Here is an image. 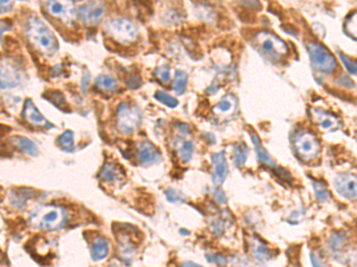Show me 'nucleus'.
Returning a JSON list of instances; mask_svg holds the SVG:
<instances>
[{
	"label": "nucleus",
	"mask_w": 357,
	"mask_h": 267,
	"mask_svg": "<svg viewBox=\"0 0 357 267\" xmlns=\"http://www.w3.org/2000/svg\"><path fill=\"white\" fill-rule=\"evenodd\" d=\"M25 33L29 41L44 54H54L58 49V43L53 32L36 16H31L26 20Z\"/></svg>",
	"instance_id": "f257e3e1"
},
{
	"label": "nucleus",
	"mask_w": 357,
	"mask_h": 267,
	"mask_svg": "<svg viewBox=\"0 0 357 267\" xmlns=\"http://www.w3.org/2000/svg\"><path fill=\"white\" fill-rule=\"evenodd\" d=\"M67 216L63 208L57 206H46L38 208L30 217L31 226L37 230L57 231L64 226Z\"/></svg>",
	"instance_id": "f03ea898"
},
{
	"label": "nucleus",
	"mask_w": 357,
	"mask_h": 267,
	"mask_svg": "<svg viewBox=\"0 0 357 267\" xmlns=\"http://www.w3.org/2000/svg\"><path fill=\"white\" fill-rule=\"evenodd\" d=\"M307 49L312 64L318 71L324 72V74H331L335 70L337 63H336V60L332 56V54L327 49V47H324L320 43L310 42L307 44Z\"/></svg>",
	"instance_id": "7ed1b4c3"
},
{
	"label": "nucleus",
	"mask_w": 357,
	"mask_h": 267,
	"mask_svg": "<svg viewBox=\"0 0 357 267\" xmlns=\"http://www.w3.org/2000/svg\"><path fill=\"white\" fill-rule=\"evenodd\" d=\"M256 47L272 58H280L287 53V46L283 41L268 31H261L254 37Z\"/></svg>",
	"instance_id": "20e7f679"
},
{
	"label": "nucleus",
	"mask_w": 357,
	"mask_h": 267,
	"mask_svg": "<svg viewBox=\"0 0 357 267\" xmlns=\"http://www.w3.org/2000/svg\"><path fill=\"white\" fill-rule=\"evenodd\" d=\"M106 30L110 36L122 44H129L137 38L138 29L129 19H112L106 23Z\"/></svg>",
	"instance_id": "39448f33"
},
{
	"label": "nucleus",
	"mask_w": 357,
	"mask_h": 267,
	"mask_svg": "<svg viewBox=\"0 0 357 267\" xmlns=\"http://www.w3.org/2000/svg\"><path fill=\"white\" fill-rule=\"evenodd\" d=\"M141 112L129 103H120L117 110V127L123 134H131L140 126Z\"/></svg>",
	"instance_id": "423d86ee"
},
{
	"label": "nucleus",
	"mask_w": 357,
	"mask_h": 267,
	"mask_svg": "<svg viewBox=\"0 0 357 267\" xmlns=\"http://www.w3.org/2000/svg\"><path fill=\"white\" fill-rule=\"evenodd\" d=\"M294 150L298 156L305 162L313 161V159L319 155L320 145L314 134L310 132H300L298 133L293 141Z\"/></svg>",
	"instance_id": "0eeeda50"
},
{
	"label": "nucleus",
	"mask_w": 357,
	"mask_h": 267,
	"mask_svg": "<svg viewBox=\"0 0 357 267\" xmlns=\"http://www.w3.org/2000/svg\"><path fill=\"white\" fill-rule=\"evenodd\" d=\"M335 188L346 200H357V176L350 172L339 173L335 179Z\"/></svg>",
	"instance_id": "6e6552de"
},
{
	"label": "nucleus",
	"mask_w": 357,
	"mask_h": 267,
	"mask_svg": "<svg viewBox=\"0 0 357 267\" xmlns=\"http://www.w3.org/2000/svg\"><path fill=\"white\" fill-rule=\"evenodd\" d=\"M104 12H105V6L103 3L98 2L86 3L79 9V16L82 22L87 25H96L102 20Z\"/></svg>",
	"instance_id": "1a4fd4ad"
},
{
	"label": "nucleus",
	"mask_w": 357,
	"mask_h": 267,
	"mask_svg": "<svg viewBox=\"0 0 357 267\" xmlns=\"http://www.w3.org/2000/svg\"><path fill=\"white\" fill-rule=\"evenodd\" d=\"M44 8L51 16L62 18L64 22H69L74 18L75 11L74 5L72 3H58V2H48L44 4Z\"/></svg>",
	"instance_id": "9d476101"
},
{
	"label": "nucleus",
	"mask_w": 357,
	"mask_h": 267,
	"mask_svg": "<svg viewBox=\"0 0 357 267\" xmlns=\"http://www.w3.org/2000/svg\"><path fill=\"white\" fill-rule=\"evenodd\" d=\"M212 161H213V177H212L213 184L219 186L224 183L229 172L226 158H225V152L213 154Z\"/></svg>",
	"instance_id": "9b49d317"
},
{
	"label": "nucleus",
	"mask_w": 357,
	"mask_h": 267,
	"mask_svg": "<svg viewBox=\"0 0 357 267\" xmlns=\"http://www.w3.org/2000/svg\"><path fill=\"white\" fill-rule=\"evenodd\" d=\"M312 117L325 131L335 132L341 127V123L335 116L321 108H312Z\"/></svg>",
	"instance_id": "f8f14e48"
},
{
	"label": "nucleus",
	"mask_w": 357,
	"mask_h": 267,
	"mask_svg": "<svg viewBox=\"0 0 357 267\" xmlns=\"http://www.w3.org/2000/svg\"><path fill=\"white\" fill-rule=\"evenodd\" d=\"M99 177L104 183L118 184V183L123 181L125 173H124L123 169L119 165L114 164V163H105V165L100 170Z\"/></svg>",
	"instance_id": "ddd939ff"
},
{
	"label": "nucleus",
	"mask_w": 357,
	"mask_h": 267,
	"mask_svg": "<svg viewBox=\"0 0 357 267\" xmlns=\"http://www.w3.org/2000/svg\"><path fill=\"white\" fill-rule=\"evenodd\" d=\"M137 148H138V154H137L138 159H140L142 164L150 165L161 161L160 152H158V150L154 146V145L149 143V141L140 143L137 145Z\"/></svg>",
	"instance_id": "4468645a"
},
{
	"label": "nucleus",
	"mask_w": 357,
	"mask_h": 267,
	"mask_svg": "<svg viewBox=\"0 0 357 267\" xmlns=\"http://www.w3.org/2000/svg\"><path fill=\"white\" fill-rule=\"evenodd\" d=\"M23 117L29 121L30 124L35 125V126H46L51 127V124L47 121L46 118L42 116V113L36 108V106L34 105V102L31 100H26L25 105H24Z\"/></svg>",
	"instance_id": "2eb2a0df"
},
{
	"label": "nucleus",
	"mask_w": 357,
	"mask_h": 267,
	"mask_svg": "<svg viewBox=\"0 0 357 267\" xmlns=\"http://www.w3.org/2000/svg\"><path fill=\"white\" fill-rule=\"evenodd\" d=\"M22 76L20 72L17 70L15 67L10 64L2 65V88H15L16 86L19 85Z\"/></svg>",
	"instance_id": "dca6fc26"
},
{
	"label": "nucleus",
	"mask_w": 357,
	"mask_h": 267,
	"mask_svg": "<svg viewBox=\"0 0 357 267\" xmlns=\"http://www.w3.org/2000/svg\"><path fill=\"white\" fill-rule=\"evenodd\" d=\"M110 245L105 238L96 237L92 240L91 244V256L94 261L104 260L109 255Z\"/></svg>",
	"instance_id": "f3484780"
},
{
	"label": "nucleus",
	"mask_w": 357,
	"mask_h": 267,
	"mask_svg": "<svg viewBox=\"0 0 357 267\" xmlns=\"http://www.w3.org/2000/svg\"><path fill=\"white\" fill-rule=\"evenodd\" d=\"M251 253H252V256H254V259L258 263H265L273 258V253L268 248V246H267L265 242L258 240V239L252 240Z\"/></svg>",
	"instance_id": "a211bd4d"
},
{
	"label": "nucleus",
	"mask_w": 357,
	"mask_h": 267,
	"mask_svg": "<svg viewBox=\"0 0 357 267\" xmlns=\"http://www.w3.org/2000/svg\"><path fill=\"white\" fill-rule=\"evenodd\" d=\"M250 137H251L252 144H254V146H255L256 155H257V158H258L259 163H262L263 165L269 166V168H272V169H277L275 162L273 161V158L270 157L268 152L266 151V148L262 146L261 140H259V138L257 137V134H256L255 132H251Z\"/></svg>",
	"instance_id": "6ab92c4d"
},
{
	"label": "nucleus",
	"mask_w": 357,
	"mask_h": 267,
	"mask_svg": "<svg viewBox=\"0 0 357 267\" xmlns=\"http://www.w3.org/2000/svg\"><path fill=\"white\" fill-rule=\"evenodd\" d=\"M11 140H13V143L17 147L20 148V151H23L24 154H27L29 156H37L38 155V147L36 146V144L34 143L33 140L27 139V138L24 137H13L11 138Z\"/></svg>",
	"instance_id": "aec40b11"
},
{
	"label": "nucleus",
	"mask_w": 357,
	"mask_h": 267,
	"mask_svg": "<svg viewBox=\"0 0 357 267\" xmlns=\"http://www.w3.org/2000/svg\"><path fill=\"white\" fill-rule=\"evenodd\" d=\"M346 241H348V235H346L345 232H336L331 235L330 240H329V248H330L331 252L339 254Z\"/></svg>",
	"instance_id": "412c9836"
},
{
	"label": "nucleus",
	"mask_w": 357,
	"mask_h": 267,
	"mask_svg": "<svg viewBox=\"0 0 357 267\" xmlns=\"http://www.w3.org/2000/svg\"><path fill=\"white\" fill-rule=\"evenodd\" d=\"M248 155H249V150L247 145L244 143L236 144L234 146V152H232V159H234L235 165L237 166V168L244 165V163L247 162Z\"/></svg>",
	"instance_id": "4be33fe9"
},
{
	"label": "nucleus",
	"mask_w": 357,
	"mask_h": 267,
	"mask_svg": "<svg viewBox=\"0 0 357 267\" xmlns=\"http://www.w3.org/2000/svg\"><path fill=\"white\" fill-rule=\"evenodd\" d=\"M235 107L236 99L234 98V95H226L217 103L216 107H214V112L224 116V114H230L235 109Z\"/></svg>",
	"instance_id": "5701e85b"
},
{
	"label": "nucleus",
	"mask_w": 357,
	"mask_h": 267,
	"mask_svg": "<svg viewBox=\"0 0 357 267\" xmlns=\"http://www.w3.org/2000/svg\"><path fill=\"white\" fill-rule=\"evenodd\" d=\"M57 144L62 150L66 152H73L75 150L74 145V133L71 130H66L63 133L58 137Z\"/></svg>",
	"instance_id": "b1692460"
},
{
	"label": "nucleus",
	"mask_w": 357,
	"mask_h": 267,
	"mask_svg": "<svg viewBox=\"0 0 357 267\" xmlns=\"http://www.w3.org/2000/svg\"><path fill=\"white\" fill-rule=\"evenodd\" d=\"M96 86L107 93H113L118 89V83L109 75H100L96 78Z\"/></svg>",
	"instance_id": "393cba45"
},
{
	"label": "nucleus",
	"mask_w": 357,
	"mask_h": 267,
	"mask_svg": "<svg viewBox=\"0 0 357 267\" xmlns=\"http://www.w3.org/2000/svg\"><path fill=\"white\" fill-rule=\"evenodd\" d=\"M33 196H34V193L31 192H24V190L15 192L12 193V196H11V204L15 208H17V209H22V208L25 207L26 202Z\"/></svg>",
	"instance_id": "a878e982"
},
{
	"label": "nucleus",
	"mask_w": 357,
	"mask_h": 267,
	"mask_svg": "<svg viewBox=\"0 0 357 267\" xmlns=\"http://www.w3.org/2000/svg\"><path fill=\"white\" fill-rule=\"evenodd\" d=\"M194 152V145L189 140H182L178 145V155L183 163H187L192 158Z\"/></svg>",
	"instance_id": "bb28decb"
},
{
	"label": "nucleus",
	"mask_w": 357,
	"mask_h": 267,
	"mask_svg": "<svg viewBox=\"0 0 357 267\" xmlns=\"http://www.w3.org/2000/svg\"><path fill=\"white\" fill-rule=\"evenodd\" d=\"M187 81H188V75L183 70H176L174 79V91L176 94L181 95L185 93Z\"/></svg>",
	"instance_id": "cd10ccee"
},
{
	"label": "nucleus",
	"mask_w": 357,
	"mask_h": 267,
	"mask_svg": "<svg viewBox=\"0 0 357 267\" xmlns=\"http://www.w3.org/2000/svg\"><path fill=\"white\" fill-rule=\"evenodd\" d=\"M44 98L47 100H49L51 103H54L55 106L58 107V108L66 110V106H67V102H66L64 95L62 94L61 92L58 91H48L44 93Z\"/></svg>",
	"instance_id": "c85d7f7f"
},
{
	"label": "nucleus",
	"mask_w": 357,
	"mask_h": 267,
	"mask_svg": "<svg viewBox=\"0 0 357 267\" xmlns=\"http://www.w3.org/2000/svg\"><path fill=\"white\" fill-rule=\"evenodd\" d=\"M313 188H314L315 197H317V200L319 201V202H327V201H329V199H330V193H329L327 186H325L321 182L313 181Z\"/></svg>",
	"instance_id": "c756f323"
},
{
	"label": "nucleus",
	"mask_w": 357,
	"mask_h": 267,
	"mask_svg": "<svg viewBox=\"0 0 357 267\" xmlns=\"http://www.w3.org/2000/svg\"><path fill=\"white\" fill-rule=\"evenodd\" d=\"M346 32L353 38H357V11L353 12L351 16L346 19L345 24Z\"/></svg>",
	"instance_id": "7c9ffc66"
},
{
	"label": "nucleus",
	"mask_w": 357,
	"mask_h": 267,
	"mask_svg": "<svg viewBox=\"0 0 357 267\" xmlns=\"http://www.w3.org/2000/svg\"><path fill=\"white\" fill-rule=\"evenodd\" d=\"M155 96H156V99L160 100V101L164 103V105L171 107V108H175V107L179 105L178 100L174 99V98H172L171 95L166 94V93H164V92H157L155 94Z\"/></svg>",
	"instance_id": "2f4dec72"
},
{
	"label": "nucleus",
	"mask_w": 357,
	"mask_h": 267,
	"mask_svg": "<svg viewBox=\"0 0 357 267\" xmlns=\"http://www.w3.org/2000/svg\"><path fill=\"white\" fill-rule=\"evenodd\" d=\"M339 57H341L342 62L344 63L346 70L353 75H357V60H351V58L343 53H339Z\"/></svg>",
	"instance_id": "473e14b6"
},
{
	"label": "nucleus",
	"mask_w": 357,
	"mask_h": 267,
	"mask_svg": "<svg viewBox=\"0 0 357 267\" xmlns=\"http://www.w3.org/2000/svg\"><path fill=\"white\" fill-rule=\"evenodd\" d=\"M166 196H167L169 202H172V203H182L186 201L185 195H183L182 193L178 192V190L169 189V190H167V192H166Z\"/></svg>",
	"instance_id": "72a5a7b5"
},
{
	"label": "nucleus",
	"mask_w": 357,
	"mask_h": 267,
	"mask_svg": "<svg viewBox=\"0 0 357 267\" xmlns=\"http://www.w3.org/2000/svg\"><path fill=\"white\" fill-rule=\"evenodd\" d=\"M181 19H182V16L180 15L178 10H169L168 13H166L165 16L166 23L168 24H178L181 22Z\"/></svg>",
	"instance_id": "f704fd0d"
},
{
	"label": "nucleus",
	"mask_w": 357,
	"mask_h": 267,
	"mask_svg": "<svg viewBox=\"0 0 357 267\" xmlns=\"http://www.w3.org/2000/svg\"><path fill=\"white\" fill-rule=\"evenodd\" d=\"M155 74L158 79L161 80L162 82H168L169 79H171V70H169L168 65H165V67H160L155 70Z\"/></svg>",
	"instance_id": "c9c22d12"
},
{
	"label": "nucleus",
	"mask_w": 357,
	"mask_h": 267,
	"mask_svg": "<svg viewBox=\"0 0 357 267\" xmlns=\"http://www.w3.org/2000/svg\"><path fill=\"white\" fill-rule=\"evenodd\" d=\"M207 260H209L210 262H213V263H216V265L218 266H224V265H226V258L223 255H220V254H207Z\"/></svg>",
	"instance_id": "e433bc0d"
},
{
	"label": "nucleus",
	"mask_w": 357,
	"mask_h": 267,
	"mask_svg": "<svg viewBox=\"0 0 357 267\" xmlns=\"http://www.w3.org/2000/svg\"><path fill=\"white\" fill-rule=\"evenodd\" d=\"M126 85L133 89L140 88L142 86V79L140 78V75H130L126 80Z\"/></svg>",
	"instance_id": "4c0bfd02"
},
{
	"label": "nucleus",
	"mask_w": 357,
	"mask_h": 267,
	"mask_svg": "<svg viewBox=\"0 0 357 267\" xmlns=\"http://www.w3.org/2000/svg\"><path fill=\"white\" fill-rule=\"evenodd\" d=\"M224 222L221 221V220H216L213 222V224H212V230L214 232V234L216 235H220L221 233L224 232Z\"/></svg>",
	"instance_id": "58836bf2"
},
{
	"label": "nucleus",
	"mask_w": 357,
	"mask_h": 267,
	"mask_svg": "<svg viewBox=\"0 0 357 267\" xmlns=\"http://www.w3.org/2000/svg\"><path fill=\"white\" fill-rule=\"evenodd\" d=\"M311 262H312V266L313 267H327L325 266V263L321 261L319 256H318L317 254H314V253H311Z\"/></svg>",
	"instance_id": "ea45409f"
},
{
	"label": "nucleus",
	"mask_w": 357,
	"mask_h": 267,
	"mask_svg": "<svg viewBox=\"0 0 357 267\" xmlns=\"http://www.w3.org/2000/svg\"><path fill=\"white\" fill-rule=\"evenodd\" d=\"M214 199H216L217 202L220 204L226 203V196H225V194L221 192V190H217V192L214 193Z\"/></svg>",
	"instance_id": "a19ab883"
},
{
	"label": "nucleus",
	"mask_w": 357,
	"mask_h": 267,
	"mask_svg": "<svg viewBox=\"0 0 357 267\" xmlns=\"http://www.w3.org/2000/svg\"><path fill=\"white\" fill-rule=\"evenodd\" d=\"M0 6H2V12L3 13L9 12V10L12 9L13 3H11V2H2V4H0Z\"/></svg>",
	"instance_id": "79ce46f5"
},
{
	"label": "nucleus",
	"mask_w": 357,
	"mask_h": 267,
	"mask_svg": "<svg viewBox=\"0 0 357 267\" xmlns=\"http://www.w3.org/2000/svg\"><path fill=\"white\" fill-rule=\"evenodd\" d=\"M89 82H91V79H89V74L88 72H85L84 79H82V88H84V91L88 88Z\"/></svg>",
	"instance_id": "37998d69"
},
{
	"label": "nucleus",
	"mask_w": 357,
	"mask_h": 267,
	"mask_svg": "<svg viewBox=\"0 0 357 267\" xmlns=\"http://www.w3.org/2000/svg\"><path fill=\"white\" fill-rule=\"evenodd\" d=\"M181 267H202L200 265H198V263H194L192 261H186V262H183Z\"/></svg>",
	"instance_id": "c03bdc74"
},
{
	"label": "nucleus",
	"mask_w": 357,
	"mask_h": 267,
	"mask_svg": "<svg viewBox=\"0 0 357 267\" xmlns=\"http://www.w3.org/2000/svg\"><path fill=\"white\" fill-rule=\"evenodd\" d=\"M107 267H118V266H116V265H113V263H111V265H109V266H107Z\"/></svg>",
	"instance_id": "a18cd8bd"
}]
</instances>
